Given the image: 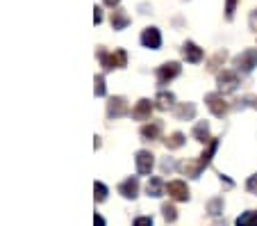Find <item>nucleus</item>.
Instances as JSON below:
<instances>
[{
    "label": "nucleus",
    "instance_id": "f257e3e1",
    "mask_svg": "<svg viewBox=\"0 0 257 226\" xmlns=\"http://www.w3.org/2000/svg\"><path fill=\"white\" fill-rule=\"evenodd\" d=\"M96 55H98V59H100V66L105 71H112V69H123L127 64V53L123 48H116L114 53H107L105 48H98L96 50Z\"/></svg>",
    "mask_w": 257,
    "mask_h": 226
},
{
    "label": "nucleus",
    "instance_id": "f03ea898",
    "mask_svg": "<svg viewBox=\"0 0 257 226\" xmlns=\"http://www.w3.org/2000/svg\"><path fill=\"white\" fill-rule=\"evenodd\" d=\"M234 69L241 71V73H250L252 69L257 66V48H246L232 59Z\"/></svg>",
    "mask_w": 257,
    "mask_h": 226
},
{
    "label": "nucleus",
    "instance_id": "7ed1b4c3",
    "mask_svg": "<svg viewBox=\"0 0 257 226\" xmlns=\"http://www.w3.org/2000/svg\"><path fill=\"white\" fill-rule=\"evenodd\" d=\"M205 103H207V108H209V112L214 114V117H225L228 114V110H230V105L225 103V99H223V94L221 92H212V94H207L205 96Z\"/></svg>",
    "mask_w": 257,
    "mask_h": 226
},
{
    "label": "nucleus",
    "instance_id": "20e7f679",
    "mask_svg": "<svg viewBox=\"0 0 257 226\" xmlns=\"http://www.w3.org/2000/svg\"><path fill=\"white\" fill-rule=\"evenodd\" d=\"M216 83H218V92L221 94H232V92H237V87H239V76H237V71L225 69L216 76Z\"/></svg>",
    "mask_w": 257,
    "mask_h": 226
},
{
    "label": "nucleus",
    "instance_id": "39448f33",
    "mask_svg": "<svg viewBox=\"0 0 257 226\" xmlns=\"http://www.w3.org/2000/svg\"><path fill=\"white\" fill-rule=\"evenodd\" d=\"M125 114H130V105L123 96H114L107 101V119H121Z\"/></svg>",
    "mask_w": 257,
    "mask_h": 226
},
{
    "label": "nucleus",
    "instance_id": "423d86ee",
    "mask_svg": "<svg viewBox=\"0 0 257 226\" xmlns=\"http://www.w3.org/2000/svg\"><path fill=\"white\" fill-rule=\"evenodd\" d=\"M135 165H137V174H141V176H146V174H151L153 167H155V156H153L151 151H137L135 156Z\"/></svg>",
    "mask_w": 257,
    "mask_h": 226
},
{
    "label": "nucleus",
    "instance_id": "0eeeda50",
    "mask_svg": "<svg viewBox=\"0 0 257 226\" xmlns=\"http://www.w3.org/2000/svg\"><path fill=\"white\" fill-rule=\"evenodd\" d=\"M180 71H182V66H180L178 62H166V64H162L160 69H157V83H160V85H169L173 78H178Z\"/></svg>",
    "mask_w": 257,
    "mask_h": 226
},
{
    "label": "nucleus",
    "instance_id": "6e6552de",
    "mask_svg": "<svg viewBox=\"0 0 257 226\" xmlns=\"http://www.w3.org/2000/svg\"><path fill=\"white\" fill-rule=\"evenodd\" d=\"M166 192H169V197L175 199V201H189V187H187L185 181H171L166 185Z\"/></svg>",
    "mask_w": 257,
    "mask_h": 226
},
{
    "label": "nucleus",
    "instance_id": "1a4fd4ad",
    "mask_svg": "<svg viewBox=\"0 0 257 226\" xmlns=\"http://www.w3.org/2000/svg\"><path fill=\"white\" fill-rule=\"evenodd\" d=\"M141 44H144L146 48L157 50L162 46V32L157 28H146L144 32H141Z\"/></svg>",
    "mask_w": 257,
    "mask_h": 226
},
{
    "label": "nucleus",
    "instance_id": "9d476101",
    "mask_svg": "<svg viewBox=\"0 0 257 226\" xmlns=\"http://www.w3.org/2000/svg\"><path fill=\"white\" fill-rule=\"evenodd\" d=\"M153 108H155V103H151L148 99H141L139 103L132 108V117H135L137 121H148L153 114Z\"/></svg>",
    "mask_w": 257,
    "mask_h": 226
},
{
    "label": "nucleus",
    "instance_id": "9b49d317",
    "mask_svg": "<svg viewBox=\"0 0 257 226\" xmlns=\"http://www.w3.org/2000/svg\"><path fill=\"white\" fill-rule=\"evenodd\" d=\"M118 194H121L123 199H137V194H139V181H137V176L125 178V181L118 185Z\"/></svg>",
    "mask_w": 257,
    "mask_h": 226
},
{
    "label": "nucleus",
    "instance_id": "f8f14e48",
    "mask_svg": "<svg viewBox=\"0 0 257 226\" xmlns=\"http://www.w3.org/2000/svg\"><path fill=\"white\" fill-rule=\"evenodd\" d=\"M182 57L191 64H198L200 59H203V48H198L194 41H185V46H182Z\"/></svg>",
    "mask_w": 257,
    "mask_h": 226
},
{
    "label": "nucleus",
    "instance_id": "ddd939ff",
    "mask_svg": "<svg viewBox=\"0 0 257 226\" xmlns=\"http://www.w3.org/2000/svg\"><path fill=\"white\" fill-rule=\"evenodd\" d=\"M109 23H112L114 30H125L130 25V16H127L125 10H114L112 16H109Z\"/></svg>",
    "mask_w": 257,
    "mask_h": 226
},
{
    "label": "nucleus",
    "instance_id": "4468645a",
    "mask_svg": "<svg viewBox=\"0 0 257 226\" xmlns=\"http://www.w3.org/2000/svg\"><path fill=\"white\" fill-rule=\"evenodd\" d=\"M164 190H166V185H164V181H162L160 176H153L151 181H148V185H146V192H148V197H153V199L162 197V194H164Z\"/></svg>",
    "mask_w": 257,
    "mask_h": 226
},
{
    "label": "nucleus",
    "instance_id": "2eb2a0df",
    "mask_svg": "<svg viewBox=\"0 0 257 226\" xmlns=\"http://www.w3.org/2000/svg\"><path fill=\"white\" fill-rule=\"evenodd\" d=\"M153 103H155L157 110H171L175 105V96L171 92H160L155 96V101H153Z\"/></svg>",
    "mask_w": 257,
    "mask_h": 226
},
{
    "label": "nucleus",
    "instance_id": "dca6fc26",
    "mask_svg": "<svg viewBox=\"0 0 257 226\" xmlns=\"http://www.w3.org/2000/svg\"><path fill=\"white\" fill-rule=\"evenodd\" d=\"M162 133V121H153L148 123V126L141 128V137L146 139V142H153V139H157Z\"/></svg>",
    "mask_w": 257,
    "mask_h": 226
},
{
    "label": "nucleus",
    "instance_id": "f3484780",
    "mask_svg": "<svg viewBox=\"0 0 257 226\" xmlns=\"http://www.w3.org/2000/svg\"><path fill=\"white\" fill-rule=\"evenodd\" d=\"M216 148H218V139H209L207 148H205V151L200 153V158H198V163H200V167H203V169L212 163V158H214V153H216Z\"/></svg>",
    "mask_w": 257,
    "mask_h": 226
},
{
    "label": "nucleus",
    "instance_id": "a211bd4d",
    "mask_svg": "<svg viewBox=\"0 0 257 226\" xmlns=\"http://www.w3.org/2000/svg\"><path fill=\"white\" fill-rule=\"evenodd\" d=\"M173 114H175V119H180V121H185V119H194L196 105L194 103H180V105H175Z\"/></svg>",
    "mask_w": 257,
    "mask_h": 226
},
{
    "label": "nucleus",
    "instance_id": "6ab92c4d",
    "mask_svg": "<svg viewBox=\"0 0 257 226\" xmlns=\"http://www.w3.org/2000/svg\"><path fill=\"white\" fill-rule=\"evenodd\" d=\"M194 139L200 142V144H207L209 139H212L209 137V123L207 121H198L194 126Z\"/></svg>",
    "mask_w": 257,
    "mask_h": 226
},
{
    "label": "nucleus",
    "instance_id": "aec40b11",
    "mask_svg": "<svg viewBox=\"0 0 257 226\" xmlns=\"http://www.w3.org/2000/svg\"><path fill=\"white\" fill-rule=\"evenodd\" d=\"M180 169H182V174H187L189 178H198L200 172H203V167H200L198 160H187V163L180 165Z\"/></svg>",
    "mask_w": 257,
    "mask_h": 226
},
{
    "label": "nucleus",
    "instance_id": "412c9836",
    "mask_svg": "<svg viewBox=\"0 0 257 226\" xmlns=\"http://www.w3.org/2000/svg\"><path fill=\"white\" fill-rule=\"evenodd\" d=\"M234 226H257V210L241 212V217H237Z\"/></svg>",
    "mask_w": 257,
    "mask_h": 226
},
{
    "label": "nucleus",
    "instance_id": "4be33fe9",
    "mask_svg": "<svg viewBox=\"0 0 257 226\" xmlns=\"http://www.w3.org/2000/svg\"><path fill=\"white\" fill-rule=\"evenodd\" d=\"M185 135L182 133H171L169 137L164 139V144H166V148H180V146H185Z\"/></svg>",
    "mask_w": 257,
    "mask_h": 226
},
{
    "label": "nucleus",
    "instance_id": "5701e85b",
    "mask_svg": "<svg viewBox=\"0 0 257 226\" xmlns=\"http://www.w3.org/2000/svg\"><path fill=\"white\" fill-rule=\"evenodd\" d=\"M207 212H209L212 217H218V215H221V212H223V199H221V197H214L212 201L207 203Z\"/></svg>",
    "mask_w": 257,
    "mask_h": 226
},
{
    "label": "nucleus",
    "instance_id": "b1692460",
    "mask_svg": "<svg viewBox=\"0 0 257 226\" xmlns=\"http://www.w3.org/2000/svg\"><path fill=\"white\" fill-rule=\"evenodd\" d=\"M162 215H164V219L169 221V224H173V221L178 219V210H175L173 203H164V206H162Z\"/></svg>",
    "mask_w": 257,
    "mask_h": 226
},
{
    "label": "nucleus",
    "instance_id": "393cba45",
    "mask_svg": "<svg viewBox=\"0 0 257 226\" xmlns=\"http://www.w3.org/2000/svg\"><path fill=\"white\" fill-rule=\"evenodd\" d=\"M225 57H228V53H225V50H218V53L214 55L212 59H209V66H207V69H209V71H216L218 66L225 62Z\"/></svg>",
    "mask_w": 257,
    "mask_h": 226
},
{
    "label": "nucleus",
    "instance_id": "a878e982",
    "mask_svg": "<svg viewBox=\"0 0 257 226\" xmlns=\"http://www.w3.org/2000/svg\"><path fill=\"white\" fill-rule=\"evenodd\" d=\"M93 197H96V201H98V203L105 201V199H107V187H105V183L98 181L96 185H93Z\"/></svg>",
    "mask_w": 257,
    "mask_h": 226
},
{
    "label": "nucleus",
    "instance_id": "bb28decb",
    "mask_svg": "<svg viewBox=\"0 0 257 226\" xmlns=\"http://www.w3.org/2000/svg\"><path fill=\"white\" fill-rule=\"evenodd\" d=\"M93 89H96V96H105L107 89H105V76H102V73L96 76V87H93Z\"/></svg>",
    "mask_w": 257,
    "mask_h": 226
},
{
    "label": "nucleus",
    "instance_id": "cd10ccee",
    "mask_svg": "<svg viewBox=\"0 0 257 226\" xmlns=\"http://www.w3.org/2000/svg\"><path fill=\"white\" fill-rule=\"evenodd\" d=\"M237 3H239V0H225V19H228V21H232L234 10H237Z\"/></svg>",
    "mask_w": 257,
    "mask_h": 226
},
{
    "label": "nucleus",
    "instance_id": "c85d7f7f",
    "mask_svg": "<svg viewBox=\"0 0 257 226\" xmlns=\"http://www.w3.org/2000/svg\"><path fill=\"white\" fill-rule=\"evenodd\" d=\"M246 190L250 192V194H257V174H252V176L248 178V183H246Z\"/></svg>",
    "mask_w": 257,
    "mask_h": 226
},
{
    "label": "nucleus",
    "instance_id": "c756f323",
    "mask_svg": "<svg viewBox=\"0 0 257 226\" xmlns=\"http://www.w3.org/2000/svg\"><path fill=\"white\" fill-rule=\"evenodd\" d=\"M175 167H178V165H175L173 160H171V158H166L164 163H162V172H164V174H166V172H173Z\"/></svg>",
    "mask_w": 257,
    "mask_h": 226
},
{
    "label": "nucleus",
    "instance_id": "7c9ffc66",
    "mask_svg": "<svg viewBox=\"0 0 257 226\" xmlns=\"http://www.w3.org/2000/svg\"><path fill=\"white\" fill-rule=\"evenodd\" d=\"M135 226H153V217H137Z\"/></svg>",
    "mask_w": 257,
    "mask_h": 226
},
{
    "label": "nucleus",
    "instance_id": "2f4dec72",
    "mask_svg": "<svg viewBox=\"0 0 257 226\" xmlns=\"http://www.w3.org/2000/svg\"><path fill=\"white\" fill-rule=\"evenodd\" d=\"M93 21H96V23H102V10H100V7H96V10H93Z\"/></svg>",
    "mask_w": 257,
    "mask_h": 226
},
{
    "label": "nucleus",
    "instance_id": "473e14b6",
    "mask_svg": "<svg viewBox=\"0 0 257 226\" xmlns=\"http://www.w3.org/2000/svg\"><path fill=\"white\" fill-rule=\"evenodd\" d=\"M93 226H105V219H102V215H93Z\"/></svg>",
    "mask_w": 257,
    "mask_h": 226
},
{
    "label": "nucleus",
    "instance_id": "72a5a7b5",
    "mask_svg": "<svg viewBox=\"0 0 257 226\" xmlns=\"http://www.w3.org/2000/svg\"><path fill=\"white\" fill-rule=\"evenodd\" d=\"M102 3H105L107 7H112V10H114V7H116L118 3H121V0H102Z\"/></svg>",
    "mask_w": 257,
    "mask_h": 226
},
{
    "label": "nucleus",
    "instance_id": "f704fd0d",
    "mask_svg": "<svg viewBox=\"0 0 257 226\" xmlns=\"http://www.w3.org/2000/svg\"><path fill=\"white\" fill-rule=\"evenodd\" d=\"M212 226H225V221H214Z\"/></svg>",
    "mask_w": 257,
    "mask_h": 226
},
{
    "label": "nucleus",
    "instance_id": "c9c22d12",
    "mask_svg": "<svg viewBox=\"0 0 257 226\" xmlns=\"http://www.w3.org/2000/svg\"><path fill=\"white\" fill-rule=\"evenodd\" d=\"M252 101H255V103H252V105H255V108H257V99H252Z\"/></svg>",
    "mask_w": 257,
    "mask_h": 226
}]
</instances>
